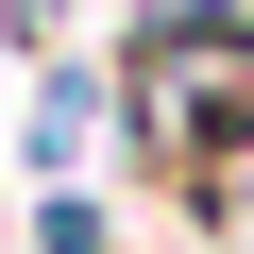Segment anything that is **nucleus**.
<instances>
[{
	"mask_svg": "<svg viewBox=\"0 0 254 254\" xmlns=\"http://www.w3.org/2000/svg\"><path fill=\"white\" fill-rule=\"evenodd\" d=\"M85 136H102V68H85V51H51V68H34V119H17L34 187H68V170H85Z\"/></svg>",
	"mask_w": 254,
	"mask_h": 254,
	"instance_id": "obj_1",
	"label": "nucleus"
},
{
	"mask_svg": "<svg viewBox=\"0 0 254 254\" xmlns=\"http://www.w3.org/2000/svg\"><path fill=\"white\" fill-rule=\"evenodd\" d=\"M34 254H102V203L85 187H34Z\"/></svg>",
	"mask_w": 254,
	"mask_h": 254,
	"instance_id": "obj_2",
	"label": "nucleus"
}]
</instances>
